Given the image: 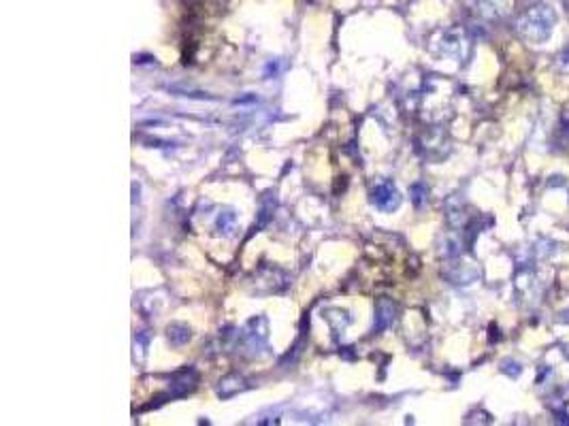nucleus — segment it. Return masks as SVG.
Here are the masks:
<instances>
[{
    "mask_svg": "<svg viewBox=\"0 0 569 426\" xmlns=\"http://www.w3.org/2000/svg\"><path fill=\"white\" fill-rule=\"evenodd\" d=\"M250 380L243 378V376H226L218 382V388H216V395L220 399H233L241 393H245L250 388Z\"/></svg>",
    "mask_w": 569,
    "mask_h": 426,
    "instance_id": "obj_6",
    "label": "nucleus"
},
{
    "mask_svg": "<svg viewBox=\"0 0 569 426\" xmlns=\"http://www.w3.org/2000/svg\"><path fill=\"white\" fill-rule=\"evenodd\" d=\"M397 320V305L390 299H380L376 303V316H373V333H382L390 329Z\"/></svg>",
    "mask_w": 569,
    "mask_h": 426,
    "instance_id": "obj_5",
    "label": "nucleus"
},
{
    "mask_svg": "<svg viewBox=\"0 0 569 426\" xmlns=\"http://www.w3.org/2000/svg\"><path fill=\"white\" fill-rule=\"evenodd\" d=\"M282 68H284V62H282L280 58L269 60V62L265 64V77H277V75L282 73Z\"/></svg>",
    "mask_w": 569,
    "mask_h": 426,
    "instance_id": "obj_14",
    "label": "nucleus"
},
{
    "mask_svg": "<svg viewBox=\"0 0 569 426\" xmlns=\"http://www.w3.org/2000/svg\"><path fill=\"white\" fill-rule=\"evenodd\" d=\"M269 341V322L265 316H254L252 320L245 322L243 331H241V344L252 352L258 354L267 348Z\"/></svg>",
    "mask_w": 569,
    "mask_h": 426,
    "instance_id": "obj_3",
    "label": "nucleus"
},
{
    "mask_svg": "<svg viewBox=\"0 0 569 426\" xmlns=\"http://www.w3.org/2000/svg\"><path fill=\"white\" fill-rule=\"evenodd\" d=\"M324 318H326V322L331 324V329H333V333L335 335H344V331L348 329V324H350V316H348V311H344V309H326L324 311Z\"/></svg>",
    "mask_w": 569,
    "mask_h": 426,
    "instance_id": "obj_9",
    "label": "nucleus"
},
{
    "mask_svg": "<svg viewBox=\"0 0 569 426\" xmlns=\"http://www.w3.org/2000/svg\"><path fill=\"white\" fill-rule=\"evenodd\" d=\"M132 348H134V365H143L147 358V348H149V335L145 331H139L132 339Z\"/></svg>",
    "mask_w": 569,
    "mask_h": 426,
    "instance_id": "obj_11",
    "label": "nucleus"
},
{
    "mask_svg": "<svg viewBox=\"0 0 569 426\" xmlns=\"http://www.w3.org/2000/svg\"><path fill=\"white\" fill-rule=\"evenodd\" d=\"M410 194H412V201H414V205H422L425 201H427V194H429V190H427V186L425 183H420V181H416L412 188H410Z\"/></svg>",
    "mask_w": 569,
    "mask_h": 426,
    "instance_id": "obj_13",
    "label": "nucleus"
},
{
    "mask_svg": "<svg viewBox=\"0 0 569 426\" xmlns=\"http://www.w3.org/2000/svg\"><path fill=\"white\" fill-rule=\"evenodd\" d=\"M196 382H198L196 371H194V369H186V371H181V373H177V376L173 378L171 388H169V395H171V397H181V395L190 393V390L196 386Z\"/></svg>",
    "mask_w": 569,
    "mask_h": 426,
    "instance_id": "obj_7",
    "label": "nucleus"
},
{
    "mask_svg": "<svg viewBox=\"0 0 569 426\" xmlns=\"http://www.w3.org/2000/svg\"><path fill=\"white\" fill-rule=\"evenodd\" d=\"M557 26V11L548 2H533L516 15V34L529 45H544Z\"/></svg>",
    "mask_w": 569,
    "mask_h": 426,
    "instance_id": "obj_1",
    "label": "nucleus"
},
{
    "mask_svg": "<svg viewBox=\"0 0 569 426\" xmlns=\"http://www.w3.org/2000/svg\"><path fill=\"white\" fill-rule=\"evenodd\" d=\"M437 53L457 60V62H467L472 55V38L467 36V32L459 26L446 28L440 32V38L435 43Z\"/></svg>",
    "mask_w": 569,
    "mask_h": 426,
    "instance_id": "obj_2",
    "label": "nucleus"
},
{
    "mask_svg": "<svg viewBox=\"0 0 569 426\" xmlns=\"http://www.w3.org/2000/svg\"><path fill=\"white\" fill-rule=\"evenodd\" d=\"M559 66H561L563 70H569V45L561 51V55H559Z\"/></svg>",
    "mask_w": 569,
    "mask_h": 426,
    "instance_id": "obj_15",
    "label": "nucleus"
},
{
    "mask_svg": "<svg viewBox=\"0 0 569 426\" xmlns=\"http://www.w3.org/2000/svg\"><path fill=\"white\" fill-rule=\"evenodd\" d=\"M235 224H237V213H235L233 209H224V211H220V215H218V220H216V228H218L222 235H233Z\"/></svg>",
    "mask_w": 569,
    "mask_h": 426,
    "instance_id": "obj_12",
    "label": "nucleus"
},
{
    "mask_svg": "<svg viewBox=\"0 0 569 426\" xmlns=\"http://www.w3.org/2000/svg\"><path fill=\"white\" fill-rule=\"evenodd\" d=\"M166 337H169V341H171L173 346H184V344L190 341L192 331H190V326L184 324V322H173V324H169V329H166Z\"/></svg>",
    "mask_w": 569,
    "mask_h": 426,
    "instance_id": "obj_10",
    "label": "nucleus"
},
{
    "mask_svg": "<svg viewBox=\"0 0 569 426\" xmlns=\"http://www.w3.org/2000/svg\"><path fill=\"white\" fill-rule=\"evenodd\" d=\"M480 13L489 19H497L510 13V0H476Z\"/></svg>",
    "mask_w": 569,
    "mask_h": 426,
    "instance_id": "obj_8",
    "label": "nucleus"
},
{
    "mask_svg": "<svg viewBox=\"0 0 569 426\" xmlns=\"http://www.w3.org/2000/svg\"><path fill=\"white\" fill-rule=\"evenodd\" d=\"M369 198H371V205L384 213H393L401 205V192L390 179H378L369 192Z\"/></svg>",
    "mask_w": 569,
    "mask_h": 426,
    "instance_id": "obj_4",
    "label": "nucleus"
}]
</instances>
